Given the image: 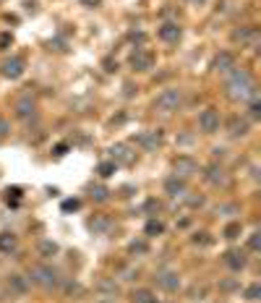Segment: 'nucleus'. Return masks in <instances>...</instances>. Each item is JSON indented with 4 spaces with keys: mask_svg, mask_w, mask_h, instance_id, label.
<instances>
[{
    "mask_svg": "<svg viewBox=\"0 0 261 303\" xmlns=\"http://www.w3.org/2000/svg\"><path fill=\"white\" fill-rule=\"evenodd\" d=\"M110 152H113V162H115V165H118V162H120V165H130V162L136 160V154L130 152L126 144H115Z\"/></svg>",
    "mask_w": 261,
    "mask_h": 303,
    "instance_id": "2eb2a0df",
    "label": "nucleus"
},
{
    "mask_svg": "<svg viewBox=\"0 0 261 303\" xmlns=\"http://www.w3.org/2000/svg\"><path fill=\"white\" fill-rule=\"evenodd\" d=\"M232 40L240 42V44H248V47H256L259 29H256V26H243V29H235V32H232Z\"/></svg>",
    "mask_w": 261,
    "mask_h": 303,
    "instance_id": "6e6552de",
    "label": "nucleus"
},
{
    "mask_svg": "<svg viewBox=\"0 0 261 303\" xmlns=\"http://www.w3.org/2000/svg\"><path fill=\"white\" fill-rule=\"evenodd\" d=\"M183 102V94H180V89H165L160 97L154 99V110L157 113H165V115H170L175 113V110L180 107Z\"/></svg>",
    "mask_w": 261,
    "mask_h": 303,
    "instance_id": "7ed1b4c3",
    "label": "nucleus"
},
{
    "mask_svg": "<svg viewBox=\"0 0 261 303\" xmlns=\"http://www.w3.org/2000/svg\"><path fill=\"white\" fill-rule=\"evenodd\" d=\"M204 178H207V183H212V186H225L227 173H225V168H219V165H209L207 173H204Z\"/></svg>",
    "mask_w": 261,
    "mask_h": 303,
    "instance_id": "ddd939ff",
    "label": "nucleus"
},
{
    "mask_svg": "<svg viewBox=\"0 0 261 303\" xmlns=\"http://www.w3.org/2000/svg\"><path fill=\"white\" fill-rule=\"evenodd\" d=\"M227 133H230V136H246V133H248V121H246V118L232 115L230 123H227Z\"/></svg>",
    "mask_w": 261,
    "mask_h": 303,
    "instance_id": "a211bd4d",
    "label": "nucleus"
},
{
    "mask_svg": "<svg viewBox=\"0 0 261 303\" xmlns=\"http://www.w3.org/2000/svg\"><path fill=\"white\" fill-rule=\"evenodd\" d=\"M227 97L230 99H248V97H256V84H254V76L248 71H230V79H227Z\"/></svg>",
    "mask_w": 261,
    "mask_h": 303,
    "instance_id": "f257e3e1",
    "label": "nucleus"
},
{
    "mask_svg": "<svg viewBox=\"0 0 261 303\" xmlns=\"http://www.w3.org/2000/svg\"><path fill=\"white\" fill-rule=\"evenodd\" d=\"M11 133V123L5 121V118H0V139H3V136H8Z\"/></svg>",
    "mask_w": 261,
    "mask_h": 303,
    "instance_id": "473e14b6",
    "label": "nucleus"
},
{
    "mask_svg": "<svg viewBox=\"0 0 261 303\" xmlns=\"http://www.w3.org/2000/svg\"><path fill=\"white\" fill-rule=\"evenodd\" d=\"M193 243H201V246H207V243H209L207 233H196V235H193Z\"/></svg>",
    "mask_w": 261,
    "mask_h": 303,
    "instance_id": "f704fd0d",
    "label": "nucleus"
},
{
    "mask_svg": "<svg viewBox=\"0 0 261 303\" xmlns=\"http://www.w3.org/2000/svg\"><path fill=\"white\" fill-rule=\"evenodd\" d=\"M130 68L138 71V73H146L154 68V55L149 50H136L133 55H130Z\"/></svg>",
    "mask_w": 261,
    "mask_h": 303,
    "instance_id": "39448f33",
    "label": "nucleus"
},
{
    "mask_svg": "<svg viewBox=\"0 0 261 303\" xmlns=\"http://www.w3.org/2000/svg\"><path fill=\"white\" fill-rule=\"evenodd\" d=\"M79 3H81V5H87V8H97V5L102 3V0H79Z\"/></svg>",
    "mask_w": 261,
    "mask_h": 303,
    "instance_id": "c9c22d12",
    "label": "nucleus"
},
{
    "mask_svg": "<svg viewBox=\"0 0 261 303\" xmlns=\"http://www.w3.org/2000/svg\"><path fill=\"white\" fill-rule=\"evenodd\" d=\"M118 170V165L115 162H102L99 168H97V173H99V178H110L113 173Z\"/></svg>",
    "mask_w": 261,
    "mask_h": 303,
    "instance_id": "b1692460",
    "label": "nucleus"
},
{
    "mask_svg": "<svg viewBox=\"0 0 261 303\" xmlns=\"http://www.w3.org/2000/svg\"><path fill=\"white\" fill-rule=\"evenodd\" d=\"M89 227H91V230H94V233H99V235H105V233H110V227H113V222H110V219L107 217H94V219H89Z\"/></svg>",
    "mask_w": 261,
    "mask_h": 303,
    "instance_id": "aec40b11",
    "label": "nucleus"
},
{
    "mask_svg": "<svg viewBox=\"0 0 261 303\" xmlns=\"http://www.w3.org/2000/svg\"><path fill=\"white\" fill-rule=\"evenodd\" d=\"M248 249H251V251H259V249H261V233H259V230L251 233V238H248Z\"/></svg>",
    "mask_w": 261,
    "mask_h": 303,
    "instance_id": "c756f323",
    "label": "nucleus"
},
{
    "mask_svg": "<svg viewBox=\"0 0 261 303\" xmlns=\"http://www.w3.org/2000/svg\"><path fill=\"white\" fill-rule=\"evenodd\" d=\"M29 280L32 282H37L40 288H55L60 282V277H58V272H55L52 267H47V264H34V267L29 269Z\"/></svg>",
    "mask_w": 261,
    "mask_h": 303,
    "instance_id": "f03ea898",
    "label": "nucleus"
},
{
    "mask_svg": "<svg viewBox=\"0 0 261 303\" xmlns=\"http://www.w3.org/2000/svg\"><path fill=\"white\" fill-rule=\"evenodd\" d=\"M130 303H160V298H157V293L149 290V288H136L130 293Z\"/></svg>",
    "mask_w": 261,
    "mask_h": 303,
    "instance_id": "dca6fc26",
    "label": "nucleus"
},
{
    "mask_svg": "<svg viewBox=\"0 0 261 303\" xmlns=\"http://www.w3.org/2000/svg\"><path fill=\"white\" fill-rule=\"evenodd\" d=\"M0 3H3V0H0Z\"/></svg>",
    "mask_w": 261,
    "mask_h": 303,
    "instance_id": "a19ab883",
    "label": "nucleus"
},
{
    "mask_svg": "<svg viewBox=\"0 0 261 303\" xmlns=\"http://www.w3.org/2000/svg\"><path fill=\"white\" fill-rule=\"evenodd\" d=\"M13 110H16V115L21 118V121H32V118L37 115V102H34V97H32V94L18 97L16 105H13Z\"/></svg>",
    "mask_w": 261,
    "mask_h": 303,
    "instance_id": "20e7f679",
    "label": "nucleus"
},
{
    "mask_svg": "<svg viewBox=\"0 0 261 303\" xmlns=\"http://www.w3.org/2000/svg\"><path fill=\"white\" fill-rule=\"evenodd\" d=\"M235 68V58H232L230 52H219L217 58H214V71L217 73H227Z\"/></svg>",
    "mask_w": 261,
    "mask_h": 303,
    "instance_id": "f3484780",
    "label": "nucleus"
},
{
    "mask_svg": "<svg viewBox=\"0 0 261 303\" xmlns=\"http://www.w3.org/2000/svg\"><path fill=\"white\" fill-rule=\"evenodd\" d=\"M79 207H81V201H79V199H68V201L63 204L65 212H71V209H79Z\"/></svg>",
    "mask_w": 261,
    "mask_h": 303,
    "instance_id": "72a5a7b5",
    "label": "nucleus"
},
{
    "mask_svg": "<svg viewBox=\"0 0 261 303\" xmlns=\"http://www.w3.org/2000/svg\"><path fill=\"white\" fill-rule=\"evenodd\" d=\"M199 128L204 133H217L219 131V113L214 107H207L204 113L199 115Z\"/></svg>",
    "mask_w": 261,
    "mask_h": 303,
    "instance_id": "423d86ee",
    "label": "nucleus"
},
{
    "mask_svg": "<svg viewBox=\"0 0 261 303\" xmlns=\"http://www.w3.org/2000/svg\"><path fill=\"white\" fill-rule=\"evenodd\" d=\"M16 246H18V238L13 233H0V251L3 254L16 251Z\"/></svg>",
    "mask_w": 261,
    "mask_h": 303,
    "instance_id": "412c9836",
    "label": "nucleus"
},
{
    "mask_svg": "<svg viewBox=\"0 0 261 303\" xmlns=\"http://www.w3.org/2000/svg\"><path fill=\"white\" fill-rule=\"evenodd\" d=\"M191 3H204V0H191Z\"/></svg>",
    "mask_w": 261,
    "mask_h": 303,
    "instance_id": "58836bf2",
    "label": "nucleus"
},
{
    "mask_svg": "<svg viewBox=\"0 0 261 303\" xmlns=\"http://www.w3.org/2000/svg\"><path fill=\"white\" fill-rule=\"evenodd\" d=\"M165 194H167V196H173V199L185 196V180H183V178H178V175L167 178V180H165Z\"/></svg>",
    "mask_w": 261,
    "mask_h": 303,
    "instance_id": "f8f14e48",
    "label": "nucleus"
},
{
    "mask_svg": "<svg viewBox=\"0 0 261 303\" xmlns=\"http://www.w3.org/2000/svg\"><path fill=\"white\" fill-rule=\"evenodd\" d=\"M259 296H261V285H259V282H254V285L246 288V298L248 301H259Z\"/></svg>",
    "mask_w": 261,
    "mask_h": 303,
    "instance_id": "cd10ccee",
    "label": "nucleus"
},
{
    "mask_svg": "<svg viewBox=\"0 0 261 303\" xmlns=\"http://www.w3.org/2000/svg\"><path fill=\"white\" fill-rule=\"evenodd\" d=\"M136 144L141 146L144 152H157V146L162 144V131H144V133H138L136 136Z\"/></svg>",
    "mask_w": 261,
    "mask_h": 303,
    "instance_id": "0eeeda50",
    "label": "nucleus"
},
{
    "mask_svg": "<svg viewBox=\"0 0 261 303\" xmlns=\"http://www.w3.org/2000/svg\"><path fill=\"white\" fill-rule=\"evenodd\" d=\"M91 199L105 201V199H107V188H91Z\"/></svg>",
    "mask_w": 261,
    "mask_h": 303,
    "instance_id": "2f4dec72",
    "label": "nucleus"
},
{
    "mask_svg": "<svg viewBox=\"0 0 261 303\" xmlns=\"http://www.w3.org/2000/svg\"><path fill=\"white\" fill-rule=\"evenodd\" d=\"M240 230H243V227H240V222H230V225L225 227V238H227V241H235V238L240 235Z\"/></svg>",
    "mask_w": 261,
    "mask_h": 303,
    "instance_id": "a878e982",
    "label": "nucleus"
},
{
    "mask_svg": "<svg viewBox=\"0 0 261 303\" xmlns=\"http://www.w3.org/2000/svg\"><path fill=\"white\" fill-rule=\"evenodd\" d=\"M97 303H110V301H97Z\"/></svg>",
    "mask_w": 261,
    "mask_h": 303,
    "instance_id": "ea45409f",
    "label": "nucleus"
},
{
    "mask_svg": "<svg viewBox=\"0 0 261 303\" xmlns=\"http://www.w3.org/2000/svg\"><path fill=\"white\" fill-rule=\"evenodd\" d=\"M180 34H183V29L175 21H167V24H162L160 29H157V37H160L162 42H178Z\"/></svg>",
    "mask_w": 261,
    "mask_h": 303,
    "instance_id": "9b49d317",
    "label": "nucleus"
},
{
    "mask_svg": "<svg viewBox=\"0 0 261 303\" xmlns=\"http://www.w3.org/2000/svg\"><path fill=\"white\" fill-rule=\"evenodd\" d=\"M157 282H160L165 290H170V293H175L180 288V277H178V274H173V272H162L160 277H157Z\"/></svg>",
    "mask_w": 261,
    "mask_h": 303,
    "instance_id": "6ab92c4d",
    "label": "nucleus"
},
{
    "mask_svg": "<svg viewBox=\"0 0 261 303\" xmlns=\"http://www.w3.org/2000/svg\"><path fill=\"white\" fill-rule=\"evenodd\" d=\"M13 44V37H11V32H0V50H8Z\"/></svg>",
    "mask_w": 261,
    "mask_h": 303,
    "instance_id": "7c9ffc66",
    "label": "nucleus"
},
{
    "mask_svg": "<svg viewBox=\"0 0 261 303\" xmlns=\"http://www.w3.org/2000/svg\"><path fill=\"white\" fill-rule=\"evenodd\" d=\"M130 251H146L144 243H130Z\"/></svg>",
    "mask_w": 261,
    "mask_h": 303,
    "instance_id": "4c0bfd02",
    "label": "nucleus"
},
{
    "mask_svg": "<svg viewBox=\"0 0 261 303\" xmlns=\"http://www.w3.org/2000/svg\"><path fill=\"white\" fill-rule=\"evenodd\" d=\"M162 233H165V225L160 222V219H149V222H146V235H149V238L162 235Z\"/></svg>",
    "mask_w": 261,
    "mask_h": 303,
    "instance_id": "5701e85b",
    "label": "nucleus"
},
{
    "mask_svg": "<svg viewBox=\"0 0 261 303\" xmlns=\"http://www.w3.org/2000/svg\"><path fill=\"white\" fill-rule=\"evenodd\" d=\"M55 254H58V243H52V241H42L40 243V256H44V259H52Z\"/></svg>",
    "mask_w": 261,
    "mask_h": 303,
    "instance_id": "4be33fe9",
    "label": "nucleus"
},
{
    "mask_svg": "<svg viewBox=\"0 0 261 303\" xmlns=\"http://www.w3.org/2000/svg\"><path fill=\"white\" fill-rule=\"evenodd\" d=\"M225 264L232 269V272H240L246 267V254L240 251V249H230L227 254H225Z\"/></svg>",
    "mask_w": 261,
    "mask_h": 303,
    "instance_id": "4468645a",
    "label": "nucleus"
},
{
    "mask_svg": "<svg viewBox=\"0 0 261 303\" xmlns=\"http://www.w3.org/2000/svg\"><path fill=\"white\" fill-rule=\"evenodd\" d=\"M0 73H3L5 79H18V76L24 73V58L13 55V58L3 60V68H0Z\"/></svg>",
    "mask_w": 261,
    "mask_h": 303,
    "instance_id": "1a4fd4ad",
    "label": "nucleus"
},
{
    "mask_svg": "<svg viewBox=\"0 0 261 303\" xmlns=\"http://www.w3.org/2000/svg\"><path fill=\"white\" fill-rule=\"evenodd\" d=\"M173 168H175V175L178 178H188L193 173H199V165H196V160H191V157H178L173 162Z\"/></svg>",
    "mask_w": 261,
    "mask_h": 303,
    "instance_id": "9d476101",
    "label": "nucleus"
},
{
    "mask_svg": "<svg viewBox=\"0 0 261 303\" xmlns=\"http://www.w3.org/2000/svg\"><path fill=\"white\" fill-rule=\"evenodd\" d=\"M65 152H68V144H58V146H55V154H58V157L65 154Z\"/></svg>",
    "mask_w": 261,
    "mask_h": 303,
    "instance_id": "e433bc0d",
    "label": "nucleus"
},
{
    "mask_svg": "<svg viewBox=\"0 0 261 303\" xmlns=\"http://www.w3.org/2000/svg\"><path fill=\"white\" fill-rule=\"evenodd\" d=\"M248 113H251V118H254V121H259L261 118V102L256 97H251V107H248Z\"/></svg>",
    "mask_w": 261,
    "mask_h": 303,
    "instance_id": "c85d7f7f",
    "label": "nucleus"
},
{
    "mask_svg": "<svg viewBox=\"0 0 261 303\" xmlns=\"http://www.w3.org/2000/svg\"><path fill=\"white\" fill-rule=\"evenodd\" d=\"M8 285H11L16 293H24V290H26V282H24V277H21V274H11V280H8Z\"/></svg>",
    "mask_w": 261,
    "mask_h": 303,
    "instance_id": "393cba45",
    "label": "nucleus"
},
{
    "mask_svg": "<svg viewBox=\"0 0 261 303\" xmlns=\"http://www.w3.org/2000/svg\"><path fill=\"white\" fill-rule=\"evenodd\" d=\"M18 199H21V188H8L5 191V201H8V204H18Z\"/></svg>",
    "mask_w": 261,
    "mask_h": 303,
    "instance_id": "bb28decb",
    "label": "nucleus"
}]
</instances>
